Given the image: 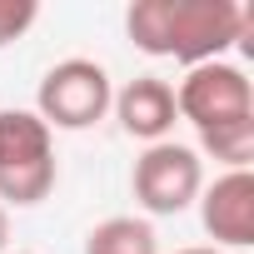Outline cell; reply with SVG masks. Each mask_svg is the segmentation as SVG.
<instances>
[{"label":"cell","instance_id":"obj_1","mask_svg":"<svg viewBox=\"0 0 254 254\" xmlns=\"http://www.w3.org/2000/svg\"><path fill=\"white\" fill-rule=\"evenodd\" d=\"M125 25L145 55L209 65L219 50L249 35V10L229 0H135Z\"/></svg>","mask_w":254,"mask_h":254},{"label":"cell","instance_id":"obj_10","mask_svg":"<svg viewBox=\"0 0 254 254\" xmlns=\"http://www.w3.org/2000/svg\"><path fill=\"white\" fill-rule=\"evenodd\" d=\"M5 239H10V224H5V209H0V249H5Z\"/></svg>","mask_w":254,"mask_h":254},{"label":"cell","instance_id":"obj_3","mask_svg":"<svg viewBox=\"0 0 254 254\" xmlns=\"http://www.w3.org/2000/svg\"><path fill=\"white\" fill-rule=\"evenodd\" d=\"M55 190L50 125L30 110H0V199L40 204Z\"/></svg>","mask_w":254,"mask_h":254},{"label":"cell","instance_id":"obj_11","mask_svg":"<svg viewBox=\"0 0 254 254\" xmlns=\"http://www.w3.org/2000/svg\"><path fill=\"white\" fill-rule=\"evenodd\" d=\"M180 254H214V249H180Z\"/></svg>","mask_w":254,"mask_h":254},{"label":"cell","instance_id":"obj_5","mask_svg":"<svg viewBox=\"0 0 254 254\" xmlns=\"http://www.w3.org/2000/svg\"><path fill=\"white\" fill-rule=\"evenodd\" d=\"M199 194V155L185 145H150L135 160V199L150 214H180Z\"/></svg>","mask_w":254,"mask_h":254},{"label":"cell","instance_id":"obj_8","mask_svg":"<svg viewBox=\"0 0 254 254\" xmlns=\"http://www.w3.org/2000/svg\"><path fill=\"white\" fill-rule=\"evenodd\" d=\"M85 254H155V229L145 219H130V214L105 219L90 229Z\"/></svg>","mask_w":254,"mask_h":254},{"label":"cell","instance_id":"obj_9","mask_svg":"<svg viewBox=\"0 0 254 254\" xmlns=\"http://www.w3.org/2000/svg\"><path fill=\"white\" fill-rule=\"evenodd\" d=\"M35 0H0V45H10V40H20L30 25H35Z\"/></svg>","mask_w":254,"mask_h":254},{"label":"cell","instance_id":"obj_6","mask_svg":"<svg viewBox=\"0 0 254 254\" xmlns=\"http://www.w3.org/2000/svg\"><path fill=\"white\" fill-rule=\"evenodd\" d=\"M204 229L224 244H254V180L249 170H229L204 194Z\"/></svg>","mask_w":254,"mask_h":254},{"label":"cell","instance_id":"obj_7","mask_svg":"<svg viewBox=\"0 0 254 254\" xmlns=\"http://www.w3.org/2000/svg\"><path fill=\"white\" fill-rule=\"evenodd\" d=\"M115 110H120V125L130 130L135 140H165L170 135V125H175V90L165 85V80H155V75H140V80H130L120 90V100H115Z\"/></svg>","mask_w":254,"mask_h":254},{"label":"cell","instance_id":"obj_2","mask_svg":"<svg viewBox=\"0 0 254 254\" xmlns=\"http://www.w3.org/2000/svg\"><path fill=\"white\" fill-rule=\"evenodd\" d=\"M175 110L199 130V145L214 160H224L234 170H244L254 160V90H249L244 70L219 65V60L194 65L175 95Z\"/></svg>","mask_w":254,"mask_h":254},{"label":"cell","instance_id":"obj_4","mask_svg":"<svg viewBox=\"0 0 254 254\" xmlns=\"http://www.w3.org/2000/svg\"><path fill=\"white\" fill-rule=\"evenodd\" d=\"M110 110V75L95 60H60L40 80V120L60 130H90Z\"/></svg>","mask_w":254,"mask_h":254}]
</instances>
